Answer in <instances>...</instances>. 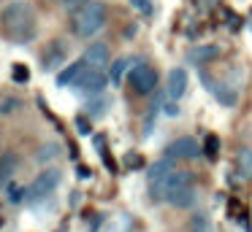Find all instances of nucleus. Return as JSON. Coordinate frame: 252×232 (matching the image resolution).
<instances>
[{"label":"nucleus","instance_id":"f257e3e1","mask_svg":"<svg viewBox=\"0 0 252 232\" xmlns=\"http://www.w3.org/2000/svg\"><path fill=\"white\" fill-rule=\"evenodd\" d=\"M0 22H3V32H6L14 43H19V46H25V43H30L35 38V14L28 3H22V0L8 3L6 8H3Z\"/></svg>","mask_w":252,"mask_h":232},{"label":"nucleus","instance_id":"f03ea898","mask_svg":"<svg viewBox=\"0 0 252 232\" xmlns=\"http://www.w3.org/2000/svg\"><path fill=\"white\" fill-rule=\"evenodd\" d=\"M106 22V5L100 0H90L79 8V14L73 16V32L79 38H90L103 27Z\"/></svg>","mask_w":252,"mask_h":232},{"label":"nucleus","instance_id":"7ed1b4c3","mask_svg":"<svg viewBox=\"0 0 252 232\" xmlns=\"http://www.w3.org/2000/svg\"><path fill=\"white\" fill-rule=\"evenodd\" d=\"M192 183V173L190 170H171V173H165L160 181H155V183H149L152 186V197L155 200H160V203H171V200L176 197V194L182 192L185 186H190Z\"/></svg>","mask_w":252,"mask_h":232},{"label":"nucleus","instance_id":"20e7f679","mask_svg":"<svg viewBox=\"0 0 252 232\" xmlns=\"http://www.w3.org/2000/svg\"><path fill=\"white\" fill-rule=\"evenodd\" d=\"M106 84H109V78L103 76V70H100V68H90V65H87L84 73L73 81V89H76L79 95H84V97H95V95H103Z\"/></svg>","mask_w":252,"mask_h":232},{"label":"nucleus","instance_id":"39448f33","mask_svg":"<svg viewBox=\"0 0 252 232\" xmlns=\"http://www.w3.org/2000/svg\"><path fill=\"white\" fill-rule=\"evenodd\" d=\"M60 181H63V173L57 170V167H49V170H44L38 178L33 181V186L28 189V197L30 200H44V197H49L52 192H55L57 186H60Z\"/></svg>","mask_w":252,"mask_h":232},{"label":"nucleus","instance_id":"423d86ee","mask_svg":"<svg viewBox=\"0 0 252 232\" xmlns=\"http://www.w3.org/2000/svg\"><path fill=\"white\" fill-rule=\"evenodd\" d=\"M130 84L138 95H152L158 86V70H152L149 65H136L130 70Z\"/></svg>","mask_w":252,"mask_h":232},{"label":"nucleus","instance_id":"0eeeda50","mask_svg":"<svg viewBox=\"0 0 252 232\" xmlns=\"http://www.w3.org/2000/svg\"><path fill=\"white\" fill-rule=\"evenodd\" d=\"M201 81H203V86H206V92H212L214 97H217L222 105H236V100H239V95H236L233 89H230L228 84H222V81H217V78H212V76L206 73V70H201Z\"/></svg>","mask_w":252,"mask_h":232},{"label":"nucleus","instance_id":"6e6552de","mask_svg":"<svg viewBox=\"0 0 252 232\" xmlns=\"http://www.w3.org/2000/svg\"><path fill=\"white\" fill-rule=\"evenodd\" d=\"M201 146H198L195 138H179L174 140V143L165 149V156H171V159H195V156H201Z\"/></svg>","mask_w":252,"mask_h":232},{"label":"nucleus","instance_id":"1a4fd4ad","mask_svg":"<svg viewBox=\"0 0 252 232\" xmlns=\"http://www.w3.org/2000/svg\"><path fill=\"white\" fill-rule=\"evenodd\" d=\"M185 92H187V70L171 68L168 76H165V95L171 100H179V97H185Z\"/></svg>","mask_w":252,"mask_h":232},{"label":"nucleus","instance_id":"9d476101","mask_svg":"<svg viewBox=\"0 0 252 232\" xmlns=\"http://www.w3.org/2000/svg\"><path fill=\"white\" fill-rule=\"evenodd\" d=\"M84 62H87L90 68H103V65L109 62V46H106V43H93V46L84 52Z\"/></svg>","mask_w":252,"mask_h":232},{"label":"nucleus","instance_id":"9b49d317","mask_svg":"<svg viewBox=\"0 0 252 232\" xmlns=\"http://www.w3.org/2000/svg\"><path fill=\"white\" fill-rule=\"evenodd\" d=\"M174 162H176V159H171V156H163V159L152 162V165H149V170H147V181H149V183L160 181V178H163L165 173L174 170Z\"/></svg>","mask_w":252,"mask_h":232},{"label":"nucleus","instance_id":"f8f14e48","mask_svg":"<svg viewBox=\"0 0 252 232\" xmlns=\"http://www.w3.org/2000/svg\"><path fill=\"white\" fill-rule=\"evenodd\" d=\"M84 68H87V62H73V65H68L63 73H57V86H73V81L79 78V76L84 73Z\"/></svg>","mask_w":252,"mask_h":232},{"label":"nucleus","instance_id":"ddd939ff","mask_svg":"<svg viewBox=\"0 0 252 232\" xmlns=\"http://www.w3.org/2000/svg\"><path fill=\"white\" fill-rule=\"evenodd\" d=\"M217 54H220L217 46H195V49H190V52H187V62L201 65V62H206V59L217 57Z\"/></svg>","mask_w":252,"mask_h":232},{"label":"nucleus","instance_id":"4468645a","mask_svg":"<svg viewBox=\"0 0 252 232\" xmlns=\"http://www.w3.org/2000/svg\"><path fill=\"white\" fill-rule=\"evenodd\" d=\"M63 59H65V46H63L60 41H52V46H49V54L44 57V70H52L55 65H60Z\"/></svg>","mask_w":252,"mask_h":232},{"label":"nucleus","instance_id":"2eb2a0df","mask_svg":"<svg viewBox=\"0 0 252 232\" xmlns=\"http://www.w3.org/2000/svg\"><path fill=\"white\" fill-rule=\"evenodd\" d=\"M133 62H136L133 57H120L114 65H111V76H109V78L114 81V84H122V76H125L127 70H130V65H133Z\"/></svg>","mask_w":252,"mask_h":232},{"label":"nucleus","instance_id":"dca6fc26","mask_svg":"<svg viewBox=\"0 0 252 232\" xmlns=\"http://www.w3.org/2000/svg\"><path fill=\"white\" fill-rule=\"evenodd\" d=\"M109 105H111V100H109V97L95 95V100H90V105H87V116H106Z\"/></svg>","mask_w":252,"mask_h":232},{"label":"nucleus","instance_id":"f3484780","mask_svg":"<svg viewBox=\"0 0 252 232\" xmlns=\"http://www.w3.org/2000/svg\"><path fill=\"white\" fill-rule=\"evenodd\" d=\"M171 205H176V208H190V205H195V189H192V183L182 189V192L171 200Z\"/></svg>","mask_w":252,"mask_h":232},{"label":"nucleus","instance_id":"a211bd4d","mask_svg":"<svg viewBox=\"0 0 252 232\" xmlns=\"http://www.w3.org/2000/svg\"><path fill=\"white\" fill-rule=\"evenodd\" d=\"M190 232H214L212 221H209L206 213H195L190 219Z\"/></svg>","mask_w":252,"mask_h":232},{"label":"nucleus","instance_id":"6ab92c4d","mask_svg":"<svg viewBox=\"0 0 252 232\" xmlns=\"http://www.w3.org/2000/svg\"><path fill=\"white\" fill-rule=\"evenodd\" d=\"M239 173H241V178H252V151L250 149L239 151Z\"/></svg>","mask_w":252,"mask_h":232},{"label":"nucleus","instance_id":"aec40b11","mask_svg":"<svg viewBox=\"0 0 252 232\" xmlns=\"http://www.w3.org/2000/svg\"><path fill=\"white\" fill-rule=\"evenodd\" d=\"M14 167H17V156L14 154H6L3 159H0V183L8 181V176L14 173Z\"/></svg>","mask_w":252,"mask_h":232},{"label":"nucleus","instance_id":"412c9836","mask_svg":"<svg viewBox=\"0 0 252 232\" xmlns=\"http://www.w3.org/2000/svg\"><path fill=\"white\" fill-rule=\"evenodd\" d=\"M25 197H28V192H25L22 186H17V183H8V186H6V200L11 205H19Z\"/></svg>","mask_w":252,"mask_h":232},{"label":"nucleus","instance_id":"4be33fe9","mask_svg":"<svg viewBox=\"0 0 252 232\" xmlns=\"http://www.w3.org/2000/svg\"><path fill=\"white\" fill-rule=\"evenodd\" d=\"M57 143H46V146H41V151L35 154V162H41V165H46V162H52L57 156Z\"/></svg>","mask_w":252,"mask_h":232},{"label":"nucleus","instance_id":"5701e85b","mask_svg":"<svg viewBox=\"0 0 252 232\" xmlns=\"http://www.w3.org/2000/svg\"><path fill=\"white\" fill-rule=\"evenodd\" d=\"M203 154H206L209 159H217V154H220V138L217 135H209L206 138V143H203Z\"/></svg>","mask_w":252,"mask_h":232},{"label":"nucleus","instance_id":"b1692460","mask_svg":"<svg viewBox=\"0 0 252 232\" xmlns=\"http://www.w3.org/2000/svg\"><path fill=\"white\" fill-rule=\"evenodd\" d=\"M11 73H14V81H19V84H25V81L30 78V70L25 68L22 62H17V65H14V70H11Z\"/></svg>","mask_w":252,"mask_h":232},{"label":"nucleus","instance_id":"393cba45","mask_svg":"<svg viewBox=\"0 0 252 232\" xmlns=\"http://www.w3.org/2000/svg\"><path fill=\"white\" fill-rule=\"evenodd\" d=\"M98 154H100V156H103V165H106V167H109V170H111V173H120V167H117V162H114V159H111V154H109V151H106V143H103V146H100V149H98Z\"/></svg>","mask_w":252,"mask_h":232},{"label":"nucleus","instance_id":"a878e982","mask_svg":"<svg viewBox=\"0 0 252 232\" xmlns=\"http://www.w3.org/2000/svg\"><path fill=\"white\" fill-rule=\"evenodd\" d=\"M76 132L79 135H93V127H90L87 116H76Z\"/></svg>","mask_w":252,"mask_h":232},{"label":"nucleus","instance_id":"bb28decb","mask_svg":"<svg viewBox=\"0 0 252 232\" xmlns=\"http://www.w3.org/2000/svg\"><path fill=\"white\" fill-rule=\"evenodd\" d=\"M130 5L136 11H144V14H152V0H130Z\"/></svg>","mask_w":252,"mask_h":232},{"label":"nucleus","instance_id":"cd10ccee","mask_svg":"<svg viewBox=\"0 0 252 232\" xmlns=\"http://www.w3.org/2000/svg\"><path fill=\"white\" fill-rule=\"evenodd\" d=\"M125 167H130V170H136V167H144V159L138 154H127L125 156Z\"/></svg>","mask_w":252,"mask_h":232},{"label":"nucleus","instance_id":"c85d7f7f","mask_svg":"<svg viewBox=\"0 0 252 232\" xmlns=\"http://www.w3.org/2000/svg\"><path fill=\"white\" fill-rule=\"evenodd\" d=\"M90 176H93V170H90L87 165H76V178H82V181H84V178H90Z\"/></svg>","mask_w":252,"mask_h":232},{"label":"nucleus","instance_id":"c756f323","mask_svg":"<svg viewBox=\"0 0 252 232\" xmlns=\"http://www.w3.org/2000/svg\"><path fill=\"white\" fill-rule=\"evenodd\" d=\"M168 116H179V105H176V100H171V103H165V108H163Z\"/></svg>","mask_w":252,"mask_h":232},{"label":"nucleus","instance_id":"7c9ffc66","mask_svg":"<svg viewBox=\"0 0 252 232\" xmlns=\"http://www.w3.org/2000/svg\"><path fill=\"white\" fill-rule=\"evenodd\" d=\"M17 105H19V103H17V100H8V103H6V105H3V113H8V111H14V108H17Z\"/></svg>","mask_w":252,"mask_h":232},{"label":"nucleus","instance_id":"2f4dec72","mask_svg":"<svg viewBox=\"0 0 252 232\" xmlns=\"http://www.w3.org/2000/svg\"><path fill=\"white\" fill-rule=\"evenodd\" d=\"M68 151H71V159H76V156H79V149H76V143H73V140L68 143Z\"/></svg>","mask_w":252,"mask_h":232}]
</instances>
